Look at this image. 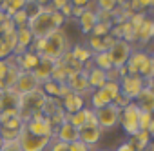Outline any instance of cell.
<instances>
[{"label": "cell", "mask_w": 154, "mask_h": 151, "mask_svg": "<svg viewBox=\"0 0 154 151\" xmlns=\"http://www.w3.org/2000/svg\"><path fill=\"white\" fill-rule=\"evenodd\" d=\"M53 66H54V60H49V58L40 56V64H38V66H36V69L33 71V75L36 77V80H38L40 84H44L45 80H49V79H51Z\"/></svg>", "instance_id": "cell-19"}, {"label": "cell", "mask_w": 154, "mask_h": 151, "mask_svg": "<svg viewBox=\"0 0 154 151\" xmlns=\"http://www.w3.org/2000/svg\"><path fill=\"white\" fill-rule=\"evenodd\" d=\"M93 66L98 67V69H102V71H105V73H107L109 69H112V62H111L109 53L103 51V53H96V55H93Z\"/></svg>", "instance_id": "cell-27"}, {"label": "cell", "mask_w": 154, "mask_h": 151, "mask_svg": "<svg viewBox=\"0 0 154 151\" xmlns=\"http://www.w3.org/2000/svg\"><path fill=\"white\" fill-rule=\"evenodd\" d=\"M27 131H31L33 135H40V137H53L54 138V131L49 124V120L45 117H36V118H31L29 122L24 124Z\"/></svg>", "instance_id": "cell-13"}, {"label": "cell", "mask_w": 154, "mask_h": 151, "mask_svg": "<svg viewBox=\"0 0 154 151\" xmlns=\"http://www.w3.org/2000/svg\"><path fill=\"white\" fill-rule=\"evenodd\" d=\"M54 140L63 142V144H72V142L78 140V129L65 120L63 124H60V126L56 127V131H54Z\"/></svg>", "instance_id": "cell-14"}, {"label": "cell", "mask_w": 154, "mask_h": 151, "mask_svg": "<svg viewBox=\"0 0 154 151\" xmlns=\"http://www.w3.org/2000/svg\"><path fill=\"white\" fill-rule=\"evenodd\" d=\"M131 142L134 144V147H136L138 151H145V149H149V146L152 144V137H150L149 131H140L138 135H134V137L131 138Z\"/></svg>", "instance_id": "cell-26"}, {"label": "cell", "mask_w": 154, "mask_h": 151, "mask_svg": "<svg viewBox=\"0 0 154 151\" xmlns=\"http://www.w3.org/2000/svg\"><path fill=\"white\" fill-rule=\"evenodd\" d=\"M71 11H72V6H71V4H67V6H63V8L60 9V13H62L65 18H67V17H71Z\"/></svg>", "instance_id": "cell-40"}, {"label": "cell", "mask_w": 154, "mask_h": 151, "mask_svg": "<svg viewBox=\"0 0 154 151\" xmlns=\"http://www.w3.org/2000/svg\"><path fill=\"white\" fill-rule=\"evenodd\" d=\"M40 88H42V91L47 95V97H51V98H58V95H60V84L58 82H54V80H45L44 84H40Z\"/></svg>", "instance_id": "cell-29"}, {"label": "cell", "mask_w": 154, "mask_h": 151, "mask_svg": "<svg viewBox=\"0 0 154 151\" xmlns=\"http://www.w3.org/2000/svg\"><path fill=\"white\" fill-rule=\"evenodd\" d=\"M125 73L127 75H138L143 80H149L150 77H154L150 55L143 49H132V53L125 64Z\"/></svg>", "instance_id": "cell-4"}, {"label": "cell", "mask_w": 154, "mask_h": 151, "mask_svg": "<svg viewBox=\"0 0 154 151\" xmlns=\"http://www.w3.org/2000/svg\"><path fill=\"white\" fill-rule=\"evenodd\" d=\"M103 89L109 93V97L112 98V102L122 95V91H120V82H111V80H107L105 86H103Z\"/></svg>", "instance_id": "cell-32"}, {"label": "cell", "mask_w": 154, "mask_h": 151, "mask_svg": "<svg viewBox=\"0 0 154 151\" xmlns=\"http://www.w3.org/2000/svg\"><path fill=\"white\" fill-rule=\"evenodd\" d=\"M63 22H65V17H63L60 11H56V9L49 4V6L42 8V11H40L38 15H35V17L29 18L27 27H29V31L33 33L35 38H44V37H47L51 31L62 29Z\"/></svg>", "instance_id": "cell-2"}, {"label": "cell", "mask_w": 154, "mask_h": 151, "mask_svg": "<svg viewBox=\"0 0 154 151\" xmlns=\"http://www.w3.org/2000/svg\"><path fill=\"white\" fill-rule=\"evenodd\" d=\"M69 51H71V55L74 56V60H78L82 66L87 64L89 60H93V51H91L85 44H76V46H72Z\"/></svg>", "instance_id": "cell-24"}, {"label": "cell", "mask_w": 154, "mask_h": 151, "mask_svg": "<svg viewBox=\"0 0 154 151\" xmlns=\"http://www.w3.org/2000/svg\"><path fill=\"white\" fill-rule=\"evenodd\" d=\"M109 104H112V98L109 97V93L103 88L94 89L91 93V109H100V108H105Z\"/></svg>", "instance_id": "cell-23"}, {"label": "cell", "mask_w": 154, "mask_h": 151, "mask_svg": "<svg viewBox=\"0 0 154 151\" xmlns=\"http://www.w3.org/2000/svg\"><path fill=\"white\" fill-rule=\"evenodd\" d=\"M145 86H147L149 89H152V91H154V77H150L149 80H145Z\"/></svg>", "instance_id": "cell-43"}, {"label": "cell", "mask_w": 154, "mask_h": 151, "mask_svg": "<svg viewBox=\"0 0 154 151\" xmlns=\"http://www.w3.org/2000/svg\"><path fill=\"white\" fill-rule=\"evenodd\" d=\"M94 4H96L98 11H107V13H112L118 8L116 0H94Z\"/></svg>", "instance_id": "cell-33"}, {"label": "cell", "mask_w": 154, "mask_h": 151, "mask_svg": "<svg viewBox=\"0 0 154 151\" xmlns=\"http://www.w3.org/2000/svg\"><path fill=\"white\" fill-rule=\"evenodd\" d=\"M143 89H145V80L138 75H123L120 79V91L131 102H134Z\"/></svg>", "instance_id": "cell-8"}, {"label": "cell", "mask_w": 154, "mask_h": 151, "mask_svg": "<svg viewBox=\"0 0 154 151\" xmlns=\"http://www.w3.org/2000/svg\"><path fill=\"white\" fill-rule=\"evenodd\" d=\"M134 102L138 104V108H140L141 111L154 115V91L149 89L147 86H145V89L138 95V98H136Z\"/></svg>", "instance_id": "cell-20"}, {"label": "cell", "mask_w": 154, "mask_h": 151, "mask_svg": "<svg viewBox=\"0 0 154 151\" xmlns=\"http://www.w3.org/2000/svg\"><path fill=\"white\" fill-rule=\"evenodd\" d=\"M11 20H13L15 27H17V29H20V27H26V26H27V22H29V15H27V11H26V9H22V11L15 13V15L11 17Z\"/></svg>", "instance_id": "cell-30"}, {"label": "cell", "mask_w": 154, "mask_h": 151, "mask_svg": "<svg viewBox=\"0 0 154 151\" xmlns=\"http://www.w3.org/2000/svg\"><path fill=\"white\" fill-rule=\"evenodd\" d=\"M91 51H93V55H96V53H103V51H109L107 49V46H105V40L103 38H100V37H93V35H89V38H87V44H85Z\"/></svg>", "instance_id": "cell-28"}, {"label": "cell", "mask_w": 154, "mask_h": 151, "mask_svg": "<svg viewBox=\"0 0 154 151\" xmlns=\"http://www.w3.org/2000/svg\"><path fill=\"white\" fill-rule=\"evenodd\" d=\"M84 2H85V6H87V4H91V2H93V0H84Z\"/></svg>", "instance_id": "cell-46"}, {"label": "cell", "mask_w": 154, "mask_h": 151, "mask_svg": "<svg viewBox=\"0 0 154 151\" xmlns=\"http://www.w3.org/2000/svg\"><path fill=\"white\" fill-rule=\"evenodd\" d=\"M150 15H152V17H150V18H152V20H154V9H150Z\"/></svg>", "instance_id": "cell-45"}, {"label": "cell", "mask_w": 154, "mask_h": 151, "mask_svg": "<svg viewBox=\"0 0 154 151\" xmlns=\"http://www.w3.org/2000/svg\"><path fill=\"white\" fill-rule=\"evenodd\" d=\"M78 20V26L82 29L84 35H91L94 26L98 24V17H96V11H91V9H84V13L76 18Z\"/></svg>", "instance_id": "cell-18"}, {"label": "cell", "mask_w": 154, "mask_h": 151, "mask_svg": "<svg viewBox=\"0 0 154 151\" xmlns=\"http://www.w3.org/2000/svg\"><path fill=\"white\" fill-rule=\"evenodd\" d=\"M102 135H103V131L100 129L98 124H87V126H84V127L78 129V140H82L89 147H94L100 142Z\"/></svg>", "instance_id": "cell-12"}, {"label": "cell", "mask_w": 154, "mask_h": 151, "mask_svg": "<svg viewBox=\"0 0 154 151\" xmlns=\"http://www.w3.org/2000/svg\"><path fill=\"white\" fill-rule=\"evenodd\" d=\"M29 0H2V8H0V11L6 13L8 17H13L15 13L22 11L26 6H27Z\"/></svg>", "instance_id": "cell-25"}, {"label": "cell", "mask_w": 154, "mask_h": 151, "mask_svg": "<svg viewBox=\"0 0 154 151\" xmlns=\"http://www.w3.org/2000/svg\"><path fill=\"white\" fill-rule=\"evenodd\" d=\"M109 56H111V62H112V67H116V69H122V67H125V64H127V60H129V56H131V53H132V46L129 44V42H125V40H116L111 47H109Z\"/></svg>", "instance_id": "cell-9"}, {"label": "cell", "mask_w": 154, "mask_h": 151, "mask_svg": "<svg viewBox=\"0 0 154 151\" xmlns=\"http://www.w3.org/2000/svg\"><path fill=\"white\" fill-rule=\"evenodd\" d=\"M49 151H69V144H63V142H58L53 138L51 146H49Z\"/></svg>", "instance_id": "cell-37"}, {"label": "cell", "mask_w": 154, "mask_h": 151, "mask_svg": "<svg viewBox=\"0 0 154 151\" xmlns=\"http://www.w3.org/2000/svg\"><path fill=\"white\" fill-rule=\"evenodd\" d=\"M36 55L49 58V60H60L71 47H69V38L63 29H54L44 38H33V44L29 47Z\"/></svg>", "instance_id": "cell-1"}, {"label": "cell", "mask_w": 154, "mask_h": 151, "mask_svg": "<svg viewBox=\"0 0 154 151\" xmlns=\"http://www.w3.org/2000/svg\"><path fill=\"white\" fill-rule=\"evenodd\" d=\"M60 102H62V109L65 111V115H72V113H76V111H80V109L85 108L84 97L76 95V93H72V91H71L69 95H65Z\"/></svg>", "instance_id": "cell-15"}, {"label": "cell", "mask_w": 154, "mask_h": 151, "mask_svg": "<svg viewBox=\"0 0 154 151\" xmlns=\"http://www.w3.org/2000/svg\"><path fill=\"white\" fill-rule=\"evenodd\" d=\"M116 151H138V149L134 147V144H132L131 140H127V142H122V144L116 147Z\"/></svg>", "instance_id": "cell-38"}, {"label": "cell", "mask_w": 154, "mask_h": 151, "mask_svg": "<svg viewBox=\"0 0 154 151\" xmlns=\"http://www.w3.org/2000/svg\"><path fill=\"white\" fill-rule=\"evenodd\" d=\"M18 104H20V95L13 88L0 91V113L8 109H18Z\"/></svg>", "instance_id": "cell-17"}, {"label": "cell", "mask_w": 154, "mask_h": 151, "mask_svg": "<svg viewBox=\"0 0 154 151\" xmlns=\"http://www.w3.org/2000/svg\"><path fill=\"white\" fill-rule=\"evenodd\" d=\"M31 2L38 4L40 8H45V6H49V4H51V0H31Z\"/></svg>", "instance_id": "cell-42"}, {"label": "cell", "mask_w": 154, "mask_h": 151, "mask_svg": "<svg viewBox=\"0 0 154 151\" xmlns=\"http://www.w3.org/2000/svg\"><path fill=\"white\" fill-rule=\"evenodd\" d=\"M40 88V82L36 80V77L33 75V71H20L18 79L13 86V89L18 93V95H26V93H31L35 89Z\"/></svg>", "instance_id": "cell-11"}, {"label": "cell", "mask_w": 154, "mask_h": 151, "mask_svg": "<svg viewBox=\"0 0 154 151\" xmlns=\"http://www.w3.org/2000/svg\"><path fill=\"white\" fill-rule=\"evenodd\" d=\"M111 27H112V24H109V22H98L96 26H94V29H93V37H100V38H103V37H107V35H111Z\"/></svg>", "instance_id": "cell-31"}, {"label": "cell", "mask_w": 154, "mask_h": 151, "mask_svg": "<svg viewBox=\"0 0 154 151\" xmlns=\"http://www.w3.org/2000/svg\"><path fill=\"white\" fill-rule=\"evenodd\" d=\"M15 60H17V64H18L20 71H35V69H36V66L40 64V55H36L35 51L27 49L26 53H22V55L15 56Z\"/></svg>", "instance_id": "cell-16"}, {"label": "cell", "mask_w": 154, "mask_h": 151, "mask_svg": "<svg viewBox=\"0 0 154 151\" xmlns=\"http://www.w3.org/2000/svg\"><path fill=\"white\" fill-rule=\"evenodd\" d=\"M0 8H2V0H0Z\"/></svg>", "instance_id": "cell-48"}, {"label": "cell", "mask_w": 154, "mask_h": 151, "mask_svg": "<svg viewBox=\"0 0 154 151\" xmlns=\"http://www.w3.org/2000/svg\"><path fill=\"white\" fill-rule=\"evenodd\" d=\"M94 115H96V122H98L100 129L105 131V129H114L116 126H120L122 109H120L116 104H109V106H105V108L94 109Z\"/></svg>", "instance_id": "cell-7"}, {"label": "cell", "mask_w": 154, "mask_h": 151, "mask_svg": "<svg viewBox=\"0 0 154 151\" xmlns=\"http://www.w3.org/2000/svg\"><path fill=\"white\" fill-rule=\"evenodd\" d=\"M69 86V89L76 95H80V97H85L89 93H93V89L89 88V80H87V71H78V73H72L69 75V79L65 82Z\"/></svg>", "instance_id": "cell-10"}, {"label": "cell", "mask_w": 154, "mask_h": 151, "mask_svg": "<svg viewBox=\"0 0 154 151\" xmlns=\"http://www.w3.org/2000/svg\"><path fill=\"white\" fill-rule=\"evenodd\" d=\"M140 108L136 102H129L123 109H122V115H120V126L123 127V131L132 138L134 135L140 133Z\"/></svg>", "instance_id": "cell-5"}, {"label": "cell", "mask_w": 154, "mask_h": 151, "mask_svg": "<svg viewBox=\"0 0 154 151\" xmlns=\"http://www.w3.org/2000/svg\"><path fill=\"white\" fill-rule=\"evenodd\" d=\"M152 115L150 113H145V111H140V131H147L149 129V126H150V122H152Z\"/></svg>", "instance_id": "cell-34"}, {"label": "cell", "mask_w": 154, "mask_h": 151, "mask_svg": "<svg viewBox=\"0 0 154 151\" xmlns=\"http://www.w3.org/2000/svg\"><path fill=\"white\" fill-rule=\"evenodd\" d=\"M87 80H89V88L94 91V89H100V88L105 86L107 75H105V71H102V69H98V67H91V69L87 71Z\"/></svg>", "instance_id": "cell-22"}, {"label": "cell", "mask_w": 154, "mask_h": 151, "mask_svg": "<svg viewBox=\"0 0 154 151\" xmlns=\"http://www.w3.org/2000/svg\"><path fill=\"white\" fill-rule=\"evenodd\" d=\"M150 58H152V73H154V55H150Z\"/></svg>", "instance_id": "cell-44"}, {"label": "cell", "mask_w": 154, "mask_h": 151, "mask_svg": "<svg viewBox=\"0 0 154 151\" xmlns=\"http://www.w3.org/2000/svg\"><path fill=\"white\" fill-rule=\"evenodd\" d=\"M0 151H22L18 140H9V142H2V147Z\"/></svg>", "instance_id": "cell-35"}, {"label": "cell", "mask_w": 154, "mask_h": 151, "mask_svg": "<svg viewBox=\"0 0 154 151\" xmlns=\"http://www.w3.org/2000/svg\"><path fill=\"white\" fill-rule=\"evenodd\" d=\"M152 37H154V20H152L150 17H147V18L143 20V24L136 29V42L147 44Z\"/></svg>", "instance_id": "cell-21"}, {"label": "cell", "mask_w": 154, "mask_h": 151, "mask_svg": "<svg viewBox=\"0 0 154 151\" xmlns=\"http://www.w3.org/2000/svg\"><path fill=\"white\" fill-rule=\"evenodd\" d=\"M45 98L47 95L42 91V88L31 91V93H26V95H20V104H18V117L22 118V122H29L31 118H36V117H44L42 109H44V104H45Z\"/></svg>", "instance_id": "cell-3"}, {"label": "cell", "mask_w": 154, "mask_h": 151, "mask_svg": "<svg viewBox=\"0 0 154 151\" xmlns=\"http://www.w3.org/2000/svg\"><path fill=\"white\" fill-rule=\"evenodd\" d=\"M143 9H154V0H140Z\"/></svg>", "instance_id": "cell-41"}, {"label": "cell", "mask_w": 154, "mask_h": 151, "mask_svg": "<svg viewBox=\"0 0 154 151\" xmlns=\"http://www.w3.org/2000/svg\"><path fill=\"white\" fill-rule=\"evenodd\" d=\"M98 151H111V149H98Z\"/></svg>", "instance_id": "cell-47"}, {"label": "cell", "mask_w": 154, "mask_h": 151, "mask_svg": "<svg viewBox=\"0 0 154 151\" xmlns=\"http://www.w3.org/2000/svg\"><path fill=\"white\" fill-rule=\"evenodd\" d=\"M67 4H71V0H51V6L56 9V11H60L63 6H67Z\"/></svg>", "instance_id": "cell-39"}, {"label": "cell", "mask_w": 154, "mask_h": 151, "mask_svg": "<svg viewBox=\"0 0 154 151\" xmlns=\"http://www.w3.org/2000/svg\"><path fill=\"white\" fill-rule=\"evenodd\" d=\"M51 142H53V137L33 135L31 131L26 129V126L20 129V135H18V144H20L22 151H45V149H49Z\"/></svg>", "instance_id": "cell-6"}, {"label": "cell", "mask_w": 154, "mask_h": 151, "mask_svg": "<svg viewBox=\"0 0 154 151\" xmlns=\"http://www.w3.org/2000/svg\"><path fill=\"white\" fill-rule=\"evenodd\" d=\"M69 151H93V147H89V146L84 144L82 140H76V142L69 144Z\"/></svg>", "instance_id": "cell-36"}]
</instances>
